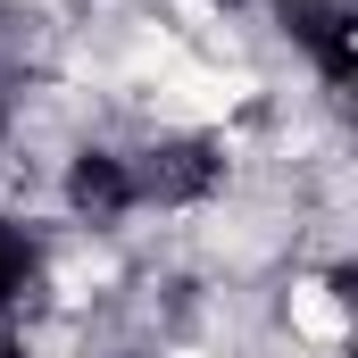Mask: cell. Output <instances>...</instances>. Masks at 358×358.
Returning a JSON list of instances; mask_svg holds the SVG:
<instances>
[{
    "label": "cell",
    "instance_id": "1",
    "mask_svg": "<svg viewBox=\"0 0 358 358\" xmlns=\"http://www.w3.org/2000/svg\"><path fill=\"white\" fill-rule=\"evenodd\" d=\"M292 325H300L308 342H325V350H334V342L350 334V308H342L325 283H292Z\"/></svg>",
    "mask_w": 358,
    "mask_h": 358
}]
</instances>
